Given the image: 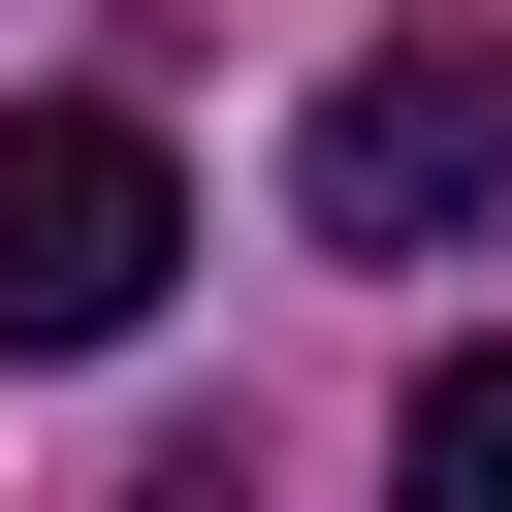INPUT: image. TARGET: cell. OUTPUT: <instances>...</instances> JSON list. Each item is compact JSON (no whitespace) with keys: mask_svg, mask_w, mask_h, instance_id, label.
<instances>
[{"mask_svg":"<svg viewBox=\"0 0 512 512\" xmlns=\"http://www.w3.org/2000/svg\"><path fill=\"white\" fill-rule=\"evenodd\" d=\"M384 512H512V352H416V416H384Z\"/></svg>","mask_w":512,"mask_h":512,"instance_id":"3","label":"cell"},{"mask_svg":"<svg viewBox=\"0 0 512 512\" xmlns=\"http://www.w3.org/2000/svg\"><path fill=\"white\" fill-rule=\"evenodd\" d=\"M160 256H192L160 96H32V128H0V352H128V320H160Z\"/></svg>","mask_w":512,"mask_h":512,"instance_id":"2","label":"cell"},{"mask_svg":"<svg viewBox=\"0 0 512 512\" xmlns=\"http://www.w3.org/2000/svg\"><path fill=\"white\" fill-rule=\"evenodd\" d=\"M288 224H320V256H480V224H512V32H384V64L288 128Z\"/></svg>","mask_w":512,"mask_h":512,"instance_id":"1","label":"cell"}]
</instances>
